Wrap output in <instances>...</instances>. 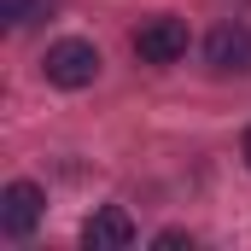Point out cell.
<instances>
[{
	"label": "cell",
	"mask_w": 251,
	"mask_h": 251,
	"mask_svg": "<svg viewBox=\"0 0 251 251\" xmlns=\"http://www.w3.org/2000/svg\"><path fill=\"white\" fill-rule=\"evenodd\" d=\"M41 76L53 82V88H88L94 76H100V47L94 41H53L47 47V59H41Z\"/></svg>",
	"instance_id": "cell-1"
},
{
	"label": "cell",
	"mask_w": 251,
	"mask_h": 251,
	"mask_svg": "<svg viewBox=\"0 0 251 251\" xmlns=\"http://www.w3.org/2000/svg\"><path fill=\"white\" fill-rule=\"evenodd\" d=\"M134 53H140V64H176L187 53V24L181 18H146L134 29Z\"/></svg>",
	"instance_id": "cell-2"
},
{
	"label": "cell",
	"mask_w": 251,
	"mask_h": 251,
	"mask_svg": "<svg viewBox=\"0 0 251 251\" xmlns=\"http://www.w3.org/2000/svg\"><path fill=\"white\" fill-rule=\"evenodd\" d=\"M41 210H47V199H41V187H35V181H12V187L0 193V234H6V240L35 234Z\"/></svg>",
	"instance_id": "cell-3"
},
{
	"label": "cell",
	"mask_w": 251,
	"mask_h": 251,
	"mask_svg": "<svg viewBox=\"0 0 251 251\" xmlns=\"http://www.w3.org/2000/svg\"><path fill=\"white\" fill-rule=\"evenodd\" d=\"M204 59H210L216 76H240V70H251V29H246V24H216L210 41H204Z\"/></svg>",
	"instance_id": "cell-4"
},
{
	"label": "cell",
	"mask_w": 251,
	"mask_h": 251,
	"mask_svg": "<svg viewBox=\"0 0 251 251\" xmlns=\"http://www.w3.org/2000/svg\"><path fill=\"white\" fill-rule=\"evenodd\" d=\"M82 246H88V251H123V246H134V222H128V210H117V204L94 210V216L82 222Z\"/></svg>",
	"instance_id": "cell-5"
},
{
	"label": "cell",
	"mask_w": 251,
	"mask_h": 251,
	"mask_svg": "<svg viewBox=\"0 0 251 251\" xmlns=\"http://www.w3.org/2000/svg\"><path fill=\"white\" fill-rule=\"evenodd\" d=\"M0 12H6V24H29L41 12V0H0Z\"/></svg>",
	"instance_id": "cell-6"
},
{
	"label": "cell",
	"mask_w": 251,
	"mask_h": 251,
	"mask_svg": "<svg viewBox=\"0 0 251 251\" xmlns=\"http://www.w3.org/2000/svg\"><path fill=\"white\" fill-rule=\"evenodd\" d=\"M152 246H164V251H176V246H193L187 234H181V228H164V234H158V240H152Z\"/></svg>",
	"instance_id": "cell-7"
},
{
	"label": "cell",
	"mask_w": 251,
	"mask_h": 251,
	"mask_svg": "<svg viewBox=\"0 0 251 251\" xmlns=\"http://www.w3.org/2000/svg\"><path fill=\"white\" fill-rule=\"evenodd\" d=\"M246 164H251V128H246Z\"/></svg>",
	"instance_id": "cell-8"
}]
</instances>
